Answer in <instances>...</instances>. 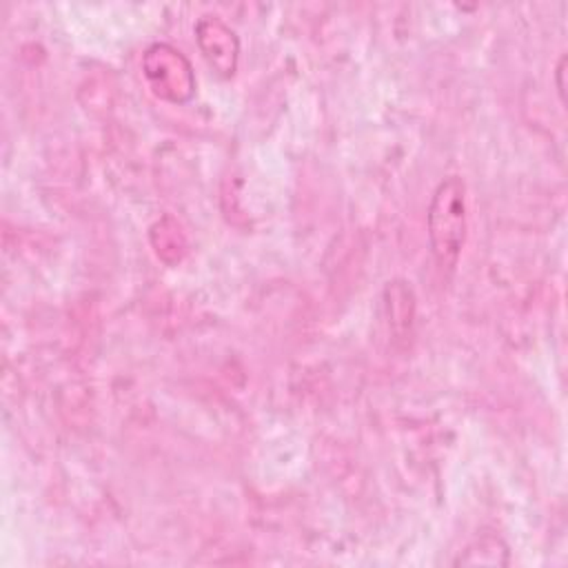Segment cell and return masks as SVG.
<instances>
[{
    "mask_svg": "<svg viewBox=\"0 0 568 568\" xmlns=\"http://www.w3.org/2000/svg\"><path fill=\"white\" fill-rule=\"evenodd\" d=\"M430 248L442 268H453L466 240V186L450 175L433 193L428 206Z\"/></svg>",
    "mask_w": 568,
    "mask_h": 568,
    "instance_id": "obj_1",
    "label": "cell"
}]
</instances>
